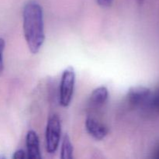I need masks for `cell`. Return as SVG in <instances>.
<instances>
[{
  "label": "cell",
  "instance_id": "obj_7",
  "mask_svg": "<svg viewBox=\"0 0 159 159\" xmlns=\"http://www.w3.org/2000/svg\"><path fill=\"white\" fill-rule=\"evenodd\" d=\"M108 89L104 86H100L96 89L92 93L89 99V104L92 107H100L104 105L108 99Z\"/></svg>",
  "mask_w": 159,
  "mask_h": 159
},
{
  "label": "cell",
  "instance_id": "obj_8",
  "mask_svg": "<svg viewBox=\"0 0 159 159\" xmlns=\"http://www.w3.org/2000/svg\"><path fill=\"white\" fill-rule=\"evenodd\" d=\"M61 158L71 159L73 158V146L71 140L68 134H65L63 138L61 151Z\"/></svg>",
  "mask_w": 159,
  "mask_h": 159
},
{
  "label": "cell",
  "instance_id": "obj_1",
  "mask_svg": "<svg viewBox=\"0 0 159 159\" xmlns=\"http://www.w3.org/2000/svg\"><path fill=\"white\" fill-rule=\"evenodd\" d=\"M23 32L29 50L35 54L40 51L45 39L43 10L38 3L30 2L23 12Z\"/></svg>",
  "mask_w": 159,
  "mask_h": 159
},
{
  "label": "cell",
  "instance_id": "obj_2",
  "mask_svg": "<svg viewBox=\"0 0 159 159\" xmlns=\"http://www.w3.org/2000/svg\"><path fill=\"white\" fill-rule=\"evenodd\" d=\"M75 73L72 67H68L62 73L59 90V102L64 107H68L72 99L74 93Z\"/></svg>",
  "mask_w": 159,
  "mask_h": 159
},
{
  "label": "cell",
  "instance_id": "obj_13",
  "mask_svg": "<svg viewBox=\"0 0 159 159\" xmlns=\"http://www.w3.org/2000/svg\"><path fill=\"white\" fill-rule=\"evenodd\" d=\"M153 158L155 159H159V143L158 145L155 148V151L153 152Z\"/></svg>",
  "mask_w": 159,
  "mask_h": 159
},
{
  "label": "cell",
  "instance_id": "obj_12",
  "mask_svg": "<svg viewBox=\"0 0 159 159\" xmlns=\"http://www.w3.org/2000/svg\"><path fill=\"white\" fill-rule=\"evenodd\" d=\"M113 0H97V3L103 8L110 7L112 4H113Z\"/></svg>",
  "mask_w": 159,
  "mask_h": 159
},
{
  "label": "cell",
  "instance_id": "obj_9",
  "mask_svg": "<svg viewBox=\"0 0 159 159\" xmlns=\"http://www.w3.org/2000/svg\"><path fill=\"white\" fill-rule=\"evenodd\" d=\"M145 107L152 110V111L159 113V87L157 89L153 96H151L150 99Z\"/></svg>",
  "mask_w": 159,
  "mask_h": 159
},
{
  "label": "cell",
  "instance_id": "obj_6",
  "mask_svg": "<svg viewBox=\"0 0 159 159\" xmlns=\"http://www.w3.org/2000/svg\"><path fill=\"white\" fill-rule=\"evenodd\" d=\"M26 149H27V158L40 159V143L37 133L34 130H29L26 138Z\"/></svg>",
  "mask_w": 159,
  "mask_h": 159
},
{
  "label": "cell",
  "instance_id": "obj_4",
  "mask_svg": "<svg viewBox=\"0 0 159 159\" xmlns=\"http://www.w3.org/2000/svg\"><path fill=\"white\" fill-rule=\"evenodd\" d=\"M151 96L150 89L146 87H133L127 93V102L132 107H144L150 99Z\"/></svg>",
  "mask_w": 159,
  "mask_h": 159
},
{
  "label": "cell",
  "instance_id": "obj_3",
  "mask_svg": "<svg viewBox=\"0 0 159 159\" xmlns=\"http://www.w3.org/2000/svg\"><path fill=\"white\" fill-rule=\"evenodd\" d=\"M61 125L57 115H52L49 118L46 129V147L48 153L53 154L57 151L60 143Z\"/></svg>",
  "mask_w": 159,
  "mask_h": 159
},
{
  "label": "cell",
  "instance_id": "obj_5",
  "mask_svg": "<svg viewBox=\"0 0 159 159\" xmlns=\"http://www.w3.org/2000/svg\"><path fill=\"white\" fill-rule=\"evenodd\" d=\"M85 127L88 133L98 141L103 139L109 132L107 126L91 116H89L85 120Z\"/></svg>",
  "mask_w": 159,
  "mask_h": 159
},
{
  "label": "cell",
  "instance_id": "obj_10",
  "mask_svg": "<svg viewBox=\"0 0 159 159\" xmlns=\"http://www.w3.org/2000/svg\"><path fill=\"white\" fill-rule=\"evenodd\" d=\"M5 40L2 38H0V75H2L4 70V63H3V51H4Z\"/></svg>",
  "mask_w": 159,
  "mask_h": 159
},
{
  "label": "cell",
  "instance_id": "obj_14",
  "mask_svg": "<svg viewBox=\"0 0 159 159\" xmlns=\"http://www.w3.org/2000/svg\"><path fill=\"white\" fill-rule=\"evenodd\" d=\"M138 1L140 3H141V2H143V0H138Z\"/></svg>",
  "mask_w": 159,
  "mask_h": 159
},
{
  "label": "cell",
  "instance_id": "obj_11",
  "mask_svg": "<svg viewBox=\"0 0 159 159\" xmlns=\"http://www.w3.org/2000/svg\"><path fill=\"white\" fill-rule=\"evenodd\" d=\"M26 158H27L26 153L25 152L24 150H23V149H20V150L16 151V152L14 153L13 156H12V158L13 159H23Z\"/></svg>",
  "mask_w": 159,
  "mask_h": 159
}]
</instances>
